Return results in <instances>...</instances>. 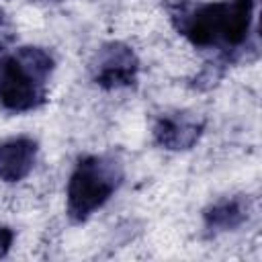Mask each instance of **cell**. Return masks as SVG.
<instances>
[{
    "label": "cell",
    "mask_w": 262,
    "mask_h": 262,
    "mask_svg": "<svg viewBox=\"0 0 262 262\" xmlns=\"http://www.w3.org/2000/svg\"><path fill=\"white\" fill-rule=\"evenodd\" d=\"M254 16V0H221L180 10L178 31L194 47H237L248 39Z\"/></svg>",
    "instance_id": "6da1fadb"
},
{
    "label": "cell",
    "mask_w": 262,
    "mask_h": 262,
    "mask_svg": "<svg viewBox=\"0 0 262 262\" xmlns=\"http://www.w3.org/2000/svg\"><path fill=\"white\" fill-rule=\"evenodd\" d=\"M53 57L41 47H20L0 61V104L12 113L33 111L47 96Z\"/></svg>",
    "instance_id": "7a4b0ae2"
},
{
    "label": "cell",
    "mask_w": 262,
    "mask_h": 262,
    "mask_svg": "<svg viewBox=\"0 0 262 262\" xmlns=\"http://www.w3.org/2000/svg\"><path fill=\"white\" fill-rule=\"evenodd\" d=\"M123 180L121 164L106 156H84L78 160L68 180V215L74 221H86L100 209Z\"/></svg>",
    "instance_id": "3957f363"
},
{
    "label": "cell",
    "mask_w": 262,
    "mask_h": 262,
    "mask_svg": "<svg viewBox=\"0 0 262 262\" xmlns=\"http://www.w3.org/2000/svg\"><path fill=\"white\" fill-rule=\"evenodd\" d=\"M94 68H96L94 82L100 88L113 90V88L131 86L135 82L139 61L133 49L127 47L125 43H108L100 49L98 63Z\"/></svg>",
    "instance_id": "277c9868"
},
{
    "label": "cell",
    "mask_w": 262,
    "mask_h": 262,
    "mask_svg": "<svg viewBox=\"0 0 262 262\" xmlns=\"http://www.w3.org/2000/svg\"><path fill=\"white\" fill-rule=\"evenodd\" d=\"M205 123L190 113H168L162 115L154 127L156 143L170 151L190 149L203 135Z\"/></svg>",
    "instance_id": "5b68a950"
},
{
    "label": "cell",
    "mask_w": 262,
    "mask_h": 262,
    "mask_svg": "<svg viewBox=\"0 0 262 262\" xmlns=\"http://www.w3.org/2000/svg\"><path fill=\"white\" fill-rule=\"evenodd\" d=\"M37 141L31 137H10L0 141V180L18 182L29 176L37 160Z\"/></svg>",
    "instance_id": "8992f818"
},
{
    "label": "cell",
    "mask_w": 262,
    "mask_h": 262,
    "mask_svg": "<svg viewBox=\"0 0 262 262\" xmlns=\"http://www.w3.org/2000/svg\"><path fill=\"white\" fill-rule=\"evenodd\" d=\"M248 213H250V205L246 196L242 194L225 196L213 203L205 211V223L213 231H229V229L239 227L248 219Z\"/></svg>",
    "instance_id": "52a82bcc"
},
{
    "label": "cell",
    "mask_w": 262,
    "mask_h": 262,
    "mask_svg": "<svg viewBox=\"0 0 262 262\" xmlns=\"http://www.w3.org/2000/svg\"><path fill=\"white\" fill-rule=\"evenodd\" d=\"M12 239H14V231L10 227H4L0 225V258H4L12 246Z\"/></svg>",
    "instance_id": "ba28073f"
},
{
    "label": "cell",
    "mask_w": 262,
    "mask_h": 262,
    "mask_svg": "<svg viewBox=\"0 0 262 262\" xmlns=\"http://www.w3.org/2000/svg\"><path fill=\"white\" fill-rule=\"evenodd\" d=\"M51 2H57V0H51Z\"/></svg>",
    "instance_id": "9c48e42d"
}]
</instances>
